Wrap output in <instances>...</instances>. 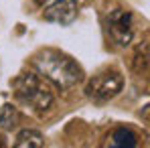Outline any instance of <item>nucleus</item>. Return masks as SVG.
Returning <instances> with one entry per match:
<instances>
[{"label":"nucleus","mask_w":150,"mask_h":148,"mask_svg":"<svg viewBox=\"0 0 150 148\" xmlns=\"http://www.w3.org/2000/svg\"><path fill=\"white\" fill-rule=\"evenodd\" d=\"M77 0H53L43 12V18L57 25H71L77 18Z\"/></svg>","instance_id":"39448f33"},{"label":"nucleus","mask_w":150,"mask_h":148,"mask_svg":"<svg viewBox=\"0 0 150 148\" xmlns=\"http://www.w3.org/2000/svg\"><path fill=\"white\" fill-rule=\"evenodd\" d=\"M35 2H37V4H45L47 0H35Z\"/></svg>","instance_id":"9d476101"},{"label":"nucleus","mask_w":150,"mask_h":148,"mask_svg":"<svg viewBox=\"0 0 150 148\" xmlns=\"http://www.w3.org/2000/svg\"><path fill=\"white\" fill-rule=\"evenodd\" d=\"M33 65L43 77H47L51 83L59 89H69L83 79V71L69 55L57 49H43L33 59Z\"/></svg>","instance_id":"f257e3e1"},{"label":"nucleus","mask_w":150,"mask_h":148,"mask_svg":"<svg viewBox=\"0 0 150 148\" xmlns=\"http://www.w3.org/2000/svg\"><path fill=\"white\" fill-rule=\"evenodd\" d=\"M108 144L112 148H134L138 144V136L130 130V128H124V126H120V128H116L110 136H108Z\"/></svg>","instance_id":"423d86ee"},{"label":"nucleus","mask_w":150,"mask_h":148,"mask_svg":"<svg viewBox=\"0 0 150 148\" xmlns=\"http://www.w3.org/2000/svg\"><path fill=\"white\" fill-rule=\"evenodd\" d=\"M18 122V110L12 103H4L0 110V128L2 130H12Z\"/></svg>","instance_id":"6e6552de"},{"label":"nucleus","mask_w":150,"mask_h":148,"mask_svg":"<svg viewBox=\"0 0 150 148\" xmlns=\"http://www.w3.org/2000/svg\"><path fill=\"white\" fill-rule=\"evenodd\" d=\"M6 146V138H4V134H0V148Z\"/></svg>","instance_id":"1a4fd4ad"},{"label":"nucleus","mask_w":150,"mask_h":148,"mask_svg":"<svg viewBox=\"0 0 150 148\" xmlns=\"http://www.w3.org/2000/svg\"><path fill=\"white\" fill-rule=\"evenodd\" d=\"M43 144H45L43 134L39 130H33V128L21 130L16 136V142H14L16 148H43Z\"/></svg>","instance_id":"0eeeda50"},{"label":"nucleus","mask_w":150,"mask_h":148,"mask_svg":"<svg viewBox=\"0 0 150 148\" xmlns=\"http://www.w3.org/2000/svg\"><path fill=\"white\" fill-rule=\"evenodd\" d=\"M124 87V75L118 69H103L96 73L85 85V96L93 101H108L116 98Z\"/></svg>","instance_id":"7ed1b4c3"},{"label":"nucleus","mask_w":150,"mask_h":148,"mask_svg":"<svg viewBox=\"0 0 150 148\" xmlns=\"http://www.w3.org/2000/svg\"><path fill=\"white\" fill-rule=\"evenodd\" d=\"M12 89H14V98L18 99V103L30 108L35 114H45L55 99L47 81L41 75L30 73V71L18 75L12 81Z\"/></svg>","instance_id":"f03ea898"},{"label":"nucleus","mask_w":150,"mask_h":148,"mask_svg":"<svg viewBox=\"0 0 150 148\" xmlns=\"http://www.w3.org/2000/svg\"><path fill=\"white\" fill-rule=\"evenodd\" d=\"M105 26L112 41L120 47H128L134 37V16L126 8H114L105 16Z\"/></svg>","instance_id":"20e7f679"}]
</instances>
